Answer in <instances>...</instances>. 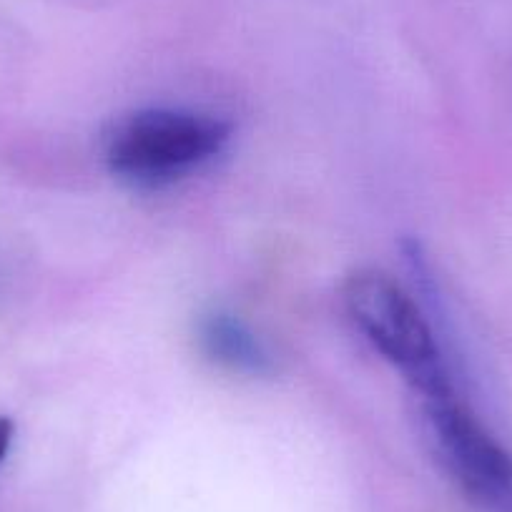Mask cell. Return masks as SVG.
<instances>
[{
    "instance_id": "6da1fadb",
    "label": "cell",
    "mask_w": 512,
    "mask_h": 512,
    "mask_svg": "<svg viewBox=\"0 0 512 512\" xmlns=\"http://www.w3.org/2000/svg\"><path fill=\"white\" fill-rule=\"evenodd\" d=\"M231 128L221 118L184 108H146L116 123L106 164L136 186H164L221 154Z\"/></svg>"
},
{
    "instance_id": "5b68a950",
    "label": "cell",
    "mask_w": 512,
    "mask_h": 512,
    "mask_svg": "<svg viewBox=\"0 0 512 512\" xmlns=\"http://www.w3.org/2000/svg\"><path fill=\"white\" fill-rule=\"evenodd\" d=\"M13 435H16V425L11 417H0V462L6 460L8 450H11Z\"/></svg>"
},
{
    "instance_id": "3957f363",
    "label": "cell",
    "mask_w": 512,
    "mask_h": 512,
    "mask_svg": "<svg viewBox=\"0 0 512 512\" xmlns=\"http://www.w3.org/2000/svg\"><path fill=\"white\" fill-rule=\"evenodd\" d=\"M422 415L442 462L460 490L485 512H512V455L482 425L455 384L425 395Z\"/></svg>"
},
{
    "instance_id": "7a4b0ae2",
    "label": "cell",
    "mask_w": 512,
    "mask_h": 512,
    "mask_svg": "<svg viewBox=\"0 0 512 512\" xmlns=\"http://www.w3.org/2000/svg\"><path fill=\"white\" fill-rule=\"evenodd\" d=\"M344 304L354 327L405 374L417 395L455 384L430 322L395 279L377 269L354 272L344 284Z\"/></svg>"
},
{
    "instance_id": "277c9868",
    "label": "cell",
    "mask_w": 512,
    "mask_h": 512,
    "mask_svg": "<svg viewBox=\"0 0 512 512\" xmlns=\"http://www.w3.org/2000/svg\"><path fill=\"white\" fill-rule=\"evenodd\" d=\"M199 342L211 362L231 372L267 374L272 369L267 344L229 312L206 314L199 322Z\"/></svg>"
}]
</instances>
